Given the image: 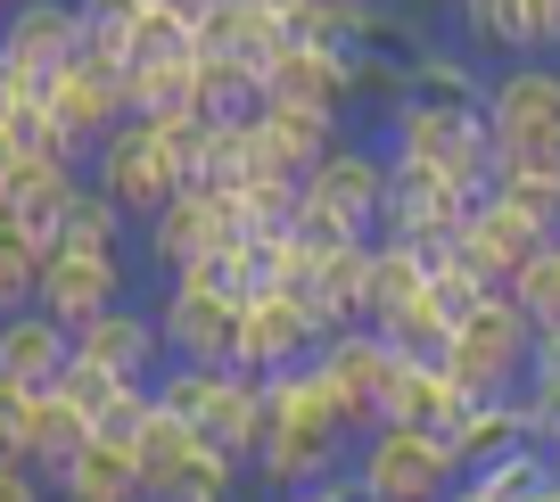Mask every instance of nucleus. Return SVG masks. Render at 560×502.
<instances>
[{"label":"nucleus","mask_w":560,"mask_h":502,"mask_svg":"<svg viewBox=\"0 0 560 502\" xmlns=\"http://www.w3.org/2000/svg\"><path fill=\"white\" fill-rule=\"evenodd\" d=\"M347 478L363 502H445L462 478V453L445 429H412V420H371L347 445Z\"/></svg>","instance_id":"f257e3e1"},{"label":"nucleus","mask_w":560,"mask_h":502,"mask_svg":"<svg viewBox=\"0 0 560 502\" xmlns=\"http://www.w3.org/2000/svg\"><path fill=\"white\" fill-rule=\"evenodd\" d=\"M380 149L387 156H429V165H454L462 182L487 190V165H494V132L478 107L454 100H420V91H396L380 107Z\"/></svg>","instance_id":"f03ea898"},{"label":"nucleus","mask_w":560,"mask_h":502,"mask_svg":"<svg viewBox=\"0 0 560 502\" xmlns=\"http://www.w3.org/2000/svg\"><path fill=\"white\" fill-rule=\"evenodd\" d=\"M527 347H536V322L511 305V289H487L470 313H454V338H445L438 363L454 371L470 396H503L527 380Z\"/></svg>","instance_id":"7ed1b4c3"},{"label":"nucleus","mask_w":560,"mask_h":502,"mask_svg":"<svg viewBox=\"0 0 560 502\" xmlns=\"http://www.w3.org/2000/svg\"><path fill=\"white\" fill-rule=\"evenodd\" d=\"M478 207V182H462L454 165H429V156H387V207L380 231L387 240H412L420 256H438L462 231V214Z\"/></svg>","instance_id":"20e7f679"},{"label":"nucleus","mask_w":560,"mask_h":502,"mask_svg":"<svg viewBox=\"0 0 560 502\" xmlns=\"http://www.w3.org/2000/svg\"><path fill=\"white\" fill-rule=\"evenodd\" d=\"M478 116H487L494 149H552L560 156V58H494Z\"/></svg>","instance_id":"39448f33"},{"label":"nucleus","mask_w":560,"mask_h":502,"mask_svg":"<svg viewBox=\"0 0 560 502\" xmlns=\"http://www.w3.org/2000/svg\"><path fill=\"white\" fill-rule=\"evenodd\" d=\"M132 296V240L124 247H91V240H50L42 247V280H34V305L50 313L58 329L91 322L100 305Z\"/></svg>","instance_id":"423d86ee"},{"label":"nucleus","mask_w":560,"mask_h":502,"mask_svg":"<svg viewBox=\"0 0 560 502\" xmlns=\"http://www.w3.org/2000/svg\"><path fill=\"white\" fill-rule=\"evenodd\" d=\"M158 338H165V363H231V329H240V296L207 289L190 272H158Z\"/></svg>","instance_id":"0eeeda50"},{"label":"nucleus","mask_w":560,"mask_h":502,"mask_svg":"<svg viewBox=\"0 0 560 502\" xmlns=\"http://www.w3.org/2000/svg\"><path fill=\"white\" fill-rule=\"evenodd\" d=\"M298 198H305V207H322V214H338L347 231H363V240H371V231H380V207H387V149L338 132L330 149L298 174Z\"/></svg>","instance_id":"6e6552de"},{"label":"nucleus","mask_w":560,"mask_h":502,"mask_svg":"<svg viewBox=\"0 0 560 502\" xmlns=\"http://www.w3.org/2000/svg\"><path fill=\"white\" fill-rule=\"evenodd\" d=\"M83 182H91V190H100V198H107V207H116L132 231H140L149 214L165 207V198L182 190V182L158 165V149H149L140 116H124V124H107V132H100V149L83 156Z\"/></svg>","instance_id":"1a4fd4ad"},{"label":"nucleus","mask_w":560,"mask_h":502,"mask_svg":"<svg viewBox=\"0 0 560 502\" xmlns=\"http://www.w3.org/2000/svg\"><path fill=\"white\" fill-rule=\"evenodd\" d=\"M322 347V322L298 289H247L240 296V329H231V371H289Z\"/></svg>","instance_id":"9d476101"},{"label":"nucleus","mask_w":560,"mask_h":502,"mask_svg":"<svg viewBox=\"0 0 560 502\" xmlns=\"http://www.w3.org/2000/svg\"><path fill=\"white\" fill-rule=\"evenodd\" d=\"M314 371L330 380L338 396V420H347V436H363L371 420H380V396H387V371H396V347H387L380 329H330L314 347Z\"/></svg>","instance_id":"9b49d317"},{"label":"nucleus","mask_w":560,"mask_h":502,"mask_svg":"<svg viewBox=\"0 0 560 502\" xmlns=\"http://www.w3.org/2000/svg\"><path fill=\"white\" fill-rule=\"evenodd\" d=\"M42 116H50L58 132H67V149H74V156H91L107 124H124L116 67H100V58H83V50H74L67 67H50V74H42Z\"/></svg>","instance_id":"f8f14e48"},{"label":"nucleus","mask_w":560,"mask_h":502,"mask_svg":"<svg viewBox=\"0 0 560 502\" xmlns=\"http://www.w3.org/2000/svg\"><path fill=\"white\" fill-rule=\"evenodd\" d=\"M67 347L83 354V363H100L107 380H158V363H165L158 313L140 305V296H116V305H100L91 322H74Z\"/></svg>","instance_id":"ddd939ff"},{"label":"nucleus","mask_w":560,"mask_h":502,"mask_svg":"<svg viewBox=\"0 0 560 502\" xmlns=\"http://www.w3.org/2000/svg\"><path fill=\"white\" fill-rule=\"evenodd\" d=\"M256 124V165L247 174H305L338 132H347V107H322V100H256L247 107Z\"/></svg>","instance_id":"4468645a"},{"label":"nucleus","mask_w":560,"mask_h":502,"mask_svg":"<svg viewBox=\"0 0 560 502\" xmlns=\"http://www.w3.org/2000/svg\"><path fill=\"white\" fill-rule=\"evenodd\" d=\"M74 190H83V165H74V156L9 149V165H0V214H18L42 247L58 240V214L74 207Z\"/></svg>","instance_id":"2eb2a0df"},{"label":"nucleus","mask_w":560,"mask_h":502,"mask_svg":"<svg viewBox=\"0 0 560 502\" xmlns=\"http://www.w3.org/2000/svg\"><path fill=\"white\" fill-rule=\"evenodd\" d=\"M240 214H231V198L223 190H207V182H182L174 198H165L149 223H140V264L149 272H182V264L198 256V247L214 240V231H231Z\"/></svg>","instance_id":"dca6fc26"},{"label":"nucleus","mask_w":560,"mask_h":502,"mask_svg":"<svg viewBox=\"0 0 560 502\" xmlns=\"http://www.w3.org/2000/svg\"><path fill=\"white\" fill-rule=\"evenodd\" d=\"M347 445H354V436L298 429V420H264L256 453H247V486H264V494H298V486H314V478H330V469H347Z\"/></svg>","instance_id":"f3484780"},{"label":"nucleus","mask_w":560,"mask_h":502,"mask_svg":"<svg viewBox=\"0 0 560 502\" xmlns=\"http://www.w3.org/2000/svg\"><path fill=\"white\" fill-rule=\"evenodd\" d=\"M544 240H552V231H544L536 214H520V207H511V198H494V190H478V207L462 214V231H454L462 264H470L478 280H494V289H503V280L520 272V264L536 256Z\"/></svg>","instance_id":"a211bd4d"},{"label":"nucleus","mask_w":560,"mask_h":502,"mask_svg":"<svg viewBox=\"0 0 560 502\" xmlns=\"http://www.w3.org/2000/svg\"><path fill=\"white\" fill-rule=\"evenodd\" d=\"M256 100H322V107H354L347 100V42H305L289 34L256 74Z\"/></svg>","instance_id":"6ab92c4d"},{"label":"nucleus","mask_w":560,"mask_h":502,"mask_svg":"<svg viewBox=\"0 0 560 502\" xmlns=\"http://www.w3.org/2000/svg\"><path fill=\"white\" fill-rule=\"evenodd\" d=\"M83 50V9L74 0H9L0 9V58H18V67L50 74Z\"/></svg>","instance_id":"aec40b11"},{"label":"nucleus","mask_w":560,"mask_h":502,"mask_svg":"<svg viewBox=\"0 0 560 502\" xmlns=\"http://www.w3.org/2000/svg\"><path fill=\"white\" fill-rule=\"evenodd\" d=\"M264 420H272V412H264V380H256V371H231V363H223V371L207 380V404H198L190 429L207 436L214 453H231V462L247 469V453H256Z\"/></svg>","instance_id":"412c9836"},{"label":"nucleus","mask_w":560,"mask_h":502,"mask_svg":"<svg viewBox=\"0 0 560 502\" xmlns=\"http://www.w3.org/2000/svg\"><path fill=\"white\" fill-rule=\"evenodd\" d=\"M289 42V17H280L272 0H214L207 17H190V50H223L240 67L264 74V58Z\"/></svg>","instance_id":"4be33fe9"},{"label":"nucleus","mask_w":560,"mask_h":502,"mask_svg":"<svg viewBox=\"0 0 560 502\" xmlns=\"http://www.w3.org/2000/svg\"><path fill=\"white\" fill-rule=\"evenodd\" d=\"M83 445H91V420L74 412L58 387H34V396H25V412H18V462L34 469L42 486H50V478H58V469H67Z\"/></svg>","instance_id":"5701e85b"},{"label":"nucleus","mask_w":560,"mask_h":502,"mask_svg":"<svg viewBox=\"0 0 560 502\" xmlns=\"http://www.w3.org/2000/svg\"><path fill=\"white\" fill-rule=\"evenodd\" d=\"M470 404H478V396H470V387H462L445 363H404V354H396V371H387V396H380V420H412V429H454Z\"/></svg>","instance_id":"b1692460"},{"label":"nucleus","mask_w":560,"mask_h":502,"mask_svg":"<svg viewBox=\"0 0 560 502\" xmlns=\"http://www.w3.org/2000/svg\"><path fill=\"white\" fill-rule=\"evenodd\" d=\"M58 363H67V329H58L42 305L0 313V380L18 387V396L50 387V380H58Z\"/></svg>","instance_id":"393cba45"},{"label":"nucleus","mask_w":560,"mask_h":502,"mask_svg":"<svg viewBox=\"0 0 560 502\" xmlns=\"http://www.w3.org/2000/svg\"><path fill=\"white\" fill-rule=\"evenodd\" d=\"M404 91H420V100H454V107H478V100H487V58H470L462 42L420 34V42H404Z\"/></svg>","instance_id":"a878e982"},{"label":"nucleus","mask_w":560,"mask_h":502,"mask_svg":"<svg viewBox=\"0 0 560 502\" xmlns=\"http://www.w3.org/2000/svg\"><path fill=\"white\" fill-rule=\"evenodd\" d=\"M298 296L314 305L322 338H330V329H354V322H363V296H371V240H354V247H338V256H322L314 280H305Z\"/></svg>","instance_id":"bb28decb"},{"label":"nucleus","mask_w":560,"mask_h":502,"mask_svg":"<svg viewBox=\"0 0 560 502\" xmlns=\"http://www.w3.org/2000/svg\"><path fill=\"white\" fill-rule=\"evenodd\" d=\"M50 502H149L140 494V469H132V445L91 436V445L50 478Z\"/></svg>","instance_id":"cd10ccee"},{"label":"nucleus","mask_w":560,"mask_h":502,"mask_svg":"<svg viewBox=\"0 0 560 502\" xmlns=\"http://www.w3.org/2000/svg\"><path fill=\"white\" fill-rule=\"evenodd\" d=\"M487 190L511 198L520 214H536L544 231H560V156L552 149H494Z\"/></svg>","instance_id":"c85d7f7f"},{"label":"nucleus","mask_w":560,"mask_h":502,"mask_svg":"<svg viewBox=\"0 0 560 502\" xmlns=\"http://www.w3.org/2000/svg\"><path fill=\"white\" fill-rule=\"evenodd\" d=\"M240 486L247 469L231 453H214L207 436H190V453H174V469L149 486V502H240Z\"/></svg>","instance_id":"c756f323"},{"label":"nucleus","mask_w":560,"mask_h":502,"mask_svg":"<svg viewBox=\"0 0 560 502\" xmlns=\"http://www.w3.org/2000/svg\"><path fill=\"white\" fill-rule=\"evenodd\" d=\"M371 329H380V338L404 354V363H438V354H445V338H454V313H445L438 296H429V280H420V289L404 296V305H387Z\"/></svg>","instance_id":"7c9ffc66"},{"label":"nucleus","mask_w":560,"mask_h":502,"mask_svg":"<svg viewBox=\"0 0 560 502\" xmlns=\"http://www.w3.org/2000/svg\"><path fill=\"white\" fill-rule=\"evenodd\" d=\"M544 478H552V462H544L536 445H511V453H494V462L462 469V478H454V494H445V502H527Z\"/></svg>","instance_id":"2f4dec72"},{"label":"nucleus","mask_w":560,"mask_h":502,"mask_svg":"<svg viewBox=\"0 0 560 502\" xmlns=\"http://www.w3.org/2000/svg\"><path fill=\"white\" fill-rule=\"evenodd\" d=\"M454 9V25H462V50L470 58H527V9L520 0H445Z\"/></svg>","instance_id":"473e14b6"},{"label":"nucleus","mask_w":560,"mask_h":502,"mask_svg":"<svg viewBox=\"0 0 560 502\" xmlns=\"http://www.w3.org/2000/svg\"><path fill=\"white\" fill-rule=\"evenodd\" d=\"M420 280H429V256H420L412 240H387V231H371V296H363V329L380 322L387 305H404Z\"/></svg>","instance_id":"72a5a7b5"},{"label":"nucleus","mask_w":560,"mask_h":502,"mask_svg":"<svg viewBox=\"0 0 560 502\" xmlns=\"http://www.w3.org/2000/svg\"><path fill=\"white\" fill-rule=\"evenodd\" d=\"M445 436H454L462 469H478V462H494V453H511V445H520V412H511V387H503V396H478V404H470V412H462Z\"/></svg>","instance_id":"f704fd0d"},{"label":"nucleus","mask_w":560,"mask_h":502,"mask_svg":"<svg viewBox=\"0 0 560 502\" xmlns=\"http://www.w3.org/2000/svg\"><path fill=\"white\" fill-rule=\"evenodd\" d=\"M182 272H190V280H207V289H223V296H247V289H256V231H240V223H231V231H214V240L198 247V256L182 264Z\"/></svg>","instance_id":"c9c22d12"},{"label":"nucleus","mask_w":560,"mask_h":502,"mask_svg":"<svg viewBox=\"0 0 560 502\" xmlns=\"http://www.w3.org/2000/svg\"><path fill=\"white\" fill-rule=\"evenodd\" d=\"M247 165H256V124H247V116H207V140H198V182H207V190H231Z\"/></svg>","instance_id":"e433bc0d"},{"label":"nucleus","mask_w":560,"mask_h":502,"mask_svg":"<svg viewBox=\"0 0 560 502\" xmlns=\"http://www.w3.org/2000/svg\"><path fill=\"white\" fill-rule=\"evenodd\" d=\"M223 198H231V214H240V231H280L298 214V174H240Z\"/></svg>","instance_id":"4c0bfd02"},{"label":"nucleus","mask_w":560,"mask_h":502,"mask_svg":"<svg viewBox=\"0 0 560 502\" xmlns=\"http://www.w3.org/2000/svg\"><path fill=\"white\" fill-rule=\"evenodd\" d=\"M503 289H511V305H520L536 329H544V322H560V231H552V240H544L536 256H527L520 272L503 280Z\"/></svg>","instance_id":"58836bf2"},{"label":"nucleus","mask_w":560,"mask_h":502,"mask_svg":"<svg viewBox=\"0 0 560 502\" xmlns=\"http://www.w3.org/2000/svg\"><path fill=\"white\" fill-rule=\"evenodd\" d=\"M140 132H149V149H158V165L174 182H198V140H207V116L165 107V116H140Z\"/></svg>","instance_id":"ea45409f"},{"label":"nucleus","mask_w":560,"mask_h":502,"mask_svg":"<svg viewBox=\"0 0 560 502\" xmlns=\"http://www.w3.org/2000/svg\"><path fill=\"white\" fill-rule=\"evenodd\" d=\"M34 280H42V240L18 214H0V313L34 305Z\"/></svg>","instance_id":"a19ab883"},{"label":"nucleus","mask_w":560,"mask_h":502,"mask_svg":"<svg viewBox=\"0 0 560 502\" xmlns=\"http://www.w3.org/2000/svg\"><path fill=\"white\" fill-rule=\"evenodd\" d=\"M58 240H91V247H124V240H132V223H124V214H116V207H107V198H100V190H91V182H83V190H74V207H67V214H58Z\"/></svg>","instance_id":"79ce46f5"},{"label":"nucleus","mask_w":560,"mask_h":502,"mask_svg":"<svg viewBox=\"0 0 560 502\" xmlns=\"http://www.w3.org/2000/svg\"><path fill=\"white\" fill-rule=\"evenodd\" d=\"M272 502H363V494H354V478H347V469H330V478L298 486V494H272Z\"/></svg>","instance_id":"37998d69"},{"label":"nucleus","mask_w":560,"mask_h":502,"mask_svg":"<svg viewBox=\"0 0 560 502\" xmlns=\"http://www.w3.org/2000/svg\"><path fill=\"white\" fill-rule=\"evenodd\" d=\"M0 502H50V486H42L25 462H0Z\"/></svg>","instance_id":"c03bdc74"},{"label":"nucleus","mask_w":560,"mask_h":502,"mask_svg":"<svg viewBox=\"0 0 560 502\" xmlns=\"http://www.w3.org/2000/svg\"><path fill=\"white\" fill-rule=\"evenodd\" d=\"M18 412H25V396L0 380V462H18Z\"/></svg>","instance_id":"a18cd8bd"},{"label":"nucleus","mask_w":560,"mask_h":502,"mask_svg":"<svg viewBox=\"0 0 560 502\" xmlns=\"http://www.w3.org/2000/svg\"><path fill=\"white\" fill-rule=\"evenodd\" d=\"M158 9H174V17H182V25H190V17H207L214 0H158Z\"/></svg>","instance_id":"49530a36"},{"label":"nucleus","mask_w":560,"mask_h":502,"mask_svg":"<svg viewBox=\"0 0 560 502\" xmlns=\"http://www.w3.org/2000/svg\"><path fill=\"white\" fill-rule=\"evenodd\" d=\"M527 502H560V478H544V486H536V494H527Z\"/></svg>","instance_id":"de8ad7c7"},{"label":"nucleus","mask_w":560,"mask_h":502,"mask_svg":"<svg viewBox=\"0 0 560 502\" xmlns=\"http://www.w3.org/2000/svg\"><path fill=\"white\" fill-rule=\"evenodd\" d=\"M544 462H552V478H560V436H552V445H544Z\"/></svg>","instance_id":"09e8293b"},{"label":"nucleus","mask_w":560,"mask_h":502,"mask_svg":"<svg viewBox=\"0 0 560 502\" xmlns=\"http://www.w3.org/2000/svg\"><path fill=\"white\" fill-rule=\"evenodd\" d=\"M404 9H445V0H404Z\"/></svg>","instance_id":"8fccbe9b"},{"label":"nucleus","mask_w":560,"mask_h":502,"mask_svg":"<svg viewBox=\"0 0 560 502\" xmlns=\"http://www.w3.org/2000/svg\"><path fill=\"white\" fill-rule=\"evenodd\" d=\"M544 396H560V387H544Z\"/></svg>","instance_id":"3c124183"},{"label":"nucleus","mask_w":560,"mask_h":502,"mask_svg":"<svg viewBox=\"0 0 560 502\" xmlns=\"http://www.w3.org/2000/svg\"><path fill=\"white\" fill-rule=\"evenodd\" d=\"M0 9H9V0H0Z\"/></svg>","instance_id":"603ef678"}]
</instances>
